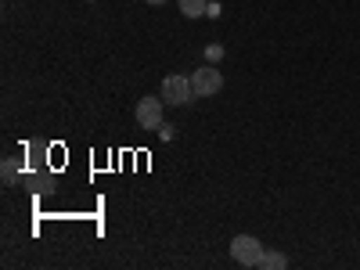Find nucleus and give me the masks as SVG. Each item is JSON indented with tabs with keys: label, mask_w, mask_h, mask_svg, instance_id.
I'll return each instance as SVG.
<instances>
[{
	"label": "nucleus",
	"mask_w": 360,
	"mask_h": 270,
	"mask_svg": "<svg viewBox=\"0 0 360 270\" xmlns=\"http://www.w3.org/2000/svg\"><path fill=\"white\" fill-rule=\"evenodd\" d=\"M176 4H180V15L184 18H202L205 8H209V0H176Z\"/></svg>",
	"instance_id": "nucleus-5"
},
{
	"label": "nucleus",
	"mask_w": 360,
	"mask_h": 270,
	"mask_svg": "<svg viewBox=\"0 0 360 270\" xmlns=\"http://www.w3.org/2000/svg\"><path fill=\"white\" fill-rule=\"evenodd\" d=\"M263 252H266L263 242H259V238H252V234H238L234 242H231V259L242 263V266H259Z\"/></svg>",
	"instance_id": "nucleus-1"
},
{
	"label": "nucleus",
	"mask_w": 360,
	"mask_h": 270,
	"mask_svg": "<svg viewBox=\"0 0 360 270\" xmlns=\"http://www.w3.org/2000/svg\"><path fill=\"white\" fill-rule=\"evenodd\" d=\"M144 4H166V0H144Z\"/></svg>",
	"instance_id": "nucleus-8"
},
{
	"label": "nucleus",
	"mask_w": 360,
	"mask_h": 270,
	"mask_svg": "<svg viewBox=\"0 0 360 270\" xmlns=\"http://www.w3.org/2000/svg\"><path fill=\"white\" fill-rule=\"evenodd\" d=\"M195 98V86H191V76H166L162 79V101L180 108Z\"/></svg>",
	"instance_id": "nucleus-2"
},
{
	"label": "nucleus",
	"mask_w": 360,
	"mask_h": 270,
	"mask_svg": "<svg viewBox=\"0 0 360 270\" xmlns=\"http://www.w3.org/2000/svg\"><path fill=\"white\" fill-rule=\"evenodd\" d=\"M162 98H141L137 101V127H144V130H155V127H162Z\"/></svg>",
	"instance_id": "nucleus-4"
},
{
	"label": "nucleus",
	"mask_w": 360,
	"mask_h": 270,
	"mask_svg": "<svg viewBox=\"0 0 360 270\" xmlns=\"http://www.w3.org/2000/svg\"><path fill=\"white\" fill-rule=\"evenodd\" d=\"M191 86H195V98H213L224 90V76L213 65H202V69L191 72Z\"/></svg>",
	"instance_id": "nucleus-3"
},
{
	"label": "nucleus",
	"mask_w": 360,
	"mask_h": 270,
	"mask_svg": "<svg viewBox=\"0 0 360 270\" xmlns=\"http://www.w3.org/2000/svg\"><path fill=\"white\" fill-rule=\"evenodd\" d=\"M4 184H18V162L4 159Z\"/></svg>",
	"instance_id": "nucleus-7"
},
{
	"label": "nucleus",
	"mask_w": 360,
	"mask_h": 270,
	"mask_svg": "<svg viewBox=\"0 0 360 270\" xmlns=\"http://www.w3.org/2000/svg\"><path fill=\"white\" fill-rule=\"evenodd\" d=\"M259 266H263V270H285V266H288V256H285V252H270V249H266V252H263V259H259Z\"/></svg>",
	"instance_id": "nucleus-6"
}]
</instances>
